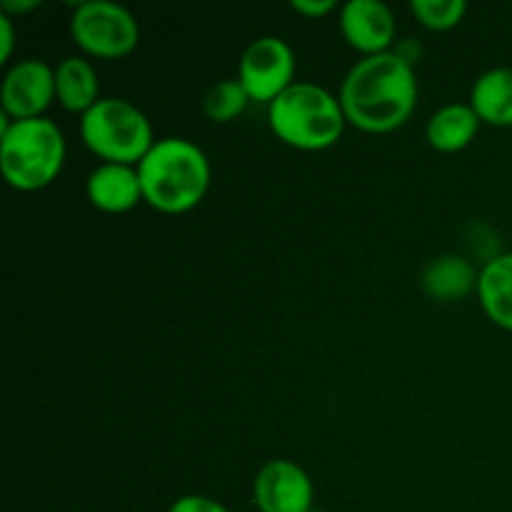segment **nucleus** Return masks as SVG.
<instances>
[{
	"instance_id": "f257e3e1",
	"label": "nucleus",
	"mask_w": 512,
	"mask_h": 512,
	"mask_svg": "<svg viewBox=\"0 0 512 512\" xmlns=\"http://www.w3.org/2000/svg\"><path fill=\"white\" fill-rule=\"evenodd\" d=\"M348 125L363 133H393L408 123L418 103V75L403 53H378L358 60L340 88Z\"/></svg>"
},
{
	"instance_id": "20e7f679",
	"label": "nucleus",
	"mask_w": 512,
	"mask_h": 512,
	"mask_svg": "<svg viewBox=\"0 0 512 512\" xmlns=\"http://www.w3.org/2000/svg\"><path fill=\"white\" fill-rule=\"evenodd\" d=\"M65 163V135L50 118L13 120L0 135V170L10 188L33 193L60 175Z\"/></svg>"
},
{
	"instance_id": "39448f33",
	"label": "nucleus",
	"mask_w": 512,
	"mask_h": 512,
	"mask_svg": "<svg viewBox=\"0 0 512 512\" xmlns=\"http://www.w3.org/2000/svg\"><path fill=\"white\" fill-rule=\"evenodd\" d=\"M80 138L103 163L138 165L155 145L148 115L123 98H100L80 115Z\"/></svg>"
},
{
	"instance_id": "dca6fc26",
	"label": "nucleus",
	"mask_w": 512,
	"mask_h": 512,
	"mask_svg": "<svg viewBox=\"0 0 512 512\" xmlns=\"http://www.w3.org/2000/svg\"><path fill=\"white\" fill-rule=\"evenodd\" d=\"M478 298L485 315L500 328L512 330V253L490 258L478 278Z\"/></svg>"
},
{
	"instance_id": "2eb2a0df",
	"label": "nucleus",
	"mask_w": 512,
	"mask_h": 512,
	"mask_svg": "<svg viewBox=\"0 0 512 512\" xmlns=\"http://www.w3.org/2000/svg\"><path fill=\"white\" fill-rule=\"evenodd\" d=\"M470 108L480 123L512 128V68L485 70L470 90Z\"/></svg>"
},
{
	"instance_id": "412c9836",
	"label": "nucleus",
	"mask_w": 512,
	"mask_h": 512,
	"mask_svg": "<svg viewBox=\"0 0 512 512\" xmlns=\"http://www.w3.org/2000/svg\"><path fill=\"white\" fill-rule=\"evenodd\" d=\"M15 48V28L13 18L0 13V63H8Z\"/></svg>"
},
{
	"instance_id": "aec40b11",
	"label": "nucleus",
	"mask_w": 512,
	"mask_h": 512,
	"mask_svg": "<svg viewBox=\"0 0 512 512\" xmlns=\"http://www.w3.org/2000/svg\"><path fill=\"white\" fill-rule=\"evenodd\" d=\"M290 8L305 18H323V15L333 13L338 3L335 0H290Z\"/></svg>"
},
{
	"instance_id": "9b49d317",
	"label": "nucleus",
	"mask_w": 512,
	"mask_h": 512,
	"mask_svg": "<svg viewBox=\"0 0 512 512\" xmlns=\"http://www.w3.org/2000/svg\"><path fill=\"white\" fill-rule=\"evenodd\" d=\"M88 200L103 213H128L143 200L138 165L100 163L85 183Z\"/></svg>"
},
{
	"instance_id": "7ed1b4c3",
	"label": "nucleus",
	"mask_w": 512,
	"mask_h": 512,
	"mask_svg": "<svg viewBox=\"0 0 512 512\" xmlns=\"http://www.w3.org/2000/svg\"><path fill=\"white\" fill-rule=\"evenodd\" d=\"M268 123L275 138L298 150H325L343 135L345 120L340 98L315 83L290 85L268 105Z\"/></svg>"
},
{
	"instance_id": "0eeeda50",
	"label": "nucleus",
	"mask_w": 512,
	"mask_h": 512,
	"mask_svg": "<svg viewBox=\"0 0 512 512\" xmlns=\"http://www.w3.org/2000/svg\"><path fill=\"white\" fill-rule=\"evenodd\" d=\"M295 53L283 38L263 35L240 55L238 80L255 103H273L295 83Z\"/></svg>"
},
{
	"instance_id": "9d476101",
	"label": "nucleus",
	"mask_w": 512,
	"mask_h": 512,
	"mask_svg": "<svg viewBox=\"0 0 512 512\" xmlns=\"http://www.w3.org/2000/svg\"><path fill=\"white\" fill-rule=\"evenodd\" d=\"M340 33L350 48L368 55L388 53L395 40V15L380 0H348L340 8Z\"/></svg>"
},
{
	"instance_id": "6e6552de",
	"label": "nucleus",
	"mask_w": 512,
	"mask_h": 512,
	"mask_svg": "<svg viewBox=\"0 0 512 512\" xmlns=\"http://www.w3.org/2000/svg\"><path fill=\"white\" fill-rule=\"evenodd\" d=\"M55 100V68L45 60H18L5 73L0 85V105L10 120L43 118Z\"/></svg>"
},
{
	"instance_id": "4468645a",
	"label": "nucleus",
	"mask_w": 512,
	"mask_h": 512,
	"mask_svg": "<svg viewBox=\"0 0 512 512\" xmlns=\"http://www.w3.org/2000/svg\"><path fill=\"white\" fill-rule=\"evenodd\" d=\"M480 128V118L470 103H448L430 115L425 125V138L440 153H458L468 148Z\"/></svg>"
},
{
	"instance_id": "423d86ee",
	"label": "nucleus",
	"mask_w": 512,
	"mask_h": 512,
	"mask_svg": "<svg viewBox=\"0 0 512 512\" xmlns=\"http://www.w3.org/2000/svg\"><path fill=\"white\" fill-rule=\"evenodd\" d=\"M70 38L83 53L118 60L138 48L140 28L135 15L113 0H85L70 15Z\"/></svg>"
},
{
	"instance_id": "f8f14e48",
	"label": "nucleus",
	"mask_w": 512,
	"mask_h": 512,
	"mask_svg": "<svg viewBox=\"0 0 512 512\" xmlns=\"http://www.w3.org/2000/svg\"><path fill=\"white\" fill-rule=\"evenodd\" d=\"M480 273H475L473 263L463 255H440L425 265L420 275V285L425 293L440 303H455L460 298H468L473 290H478Z\"/></svg>"
},
{
	"instance_id": "f3484780",
	"label": "nucleus",
	"mask_w": 512,
	"mask_h": 512,
	"mask_svg": "<svg viewBox=\"0 0 512 512\" xmlns=\"http://www.w3.org/2000/svg\"><path fill=\"white\" fill-rule=\"evenodd\" d=\"M250 103L248 90L243 88L238 78H228L215 83L213 88L205 93L203 98V113L208 115L213 123H230V120L238 118L240 113H245Z\"/></svg>"
},
{
	"instance_id": "ddd939ff",
	"label": "nucleus",
	"mask_w": 512,
	"mask_h": 512,
	"mask_svg": "<svg viewBox=\"0 0 512 512\" xmlns=\"http://www.w3.org/2000/svg\"><path fill=\"white\" fill-rule=\"evenodd\" d=\"M55 100L70 113L85 115L100 100V80L93 63L68 55L55 65Z\"/></svg>"
},
{
	"instance_id": "4be33fe9",
	"label": "nucleus",
	"mask_w": 512,
	"mask_h": 512,
	"mask_svg": "<svg viewBox=\"0 0 512 512\" xmlns=\"http://www.w3.org/2000/svg\"><path fill=\"white\" fill-rule=\"evenodd\" d=\"M40 5V0H3L0 3V13L5 15H23V13H30V10H35Z\"/></svg>"
},
{
	"instance_id": "6ab92c4d",
	"label": "nucleus",
	"mask_w": 512,
	"mask_h": 512,
	"mask_svg": "<svg viewBox=\"0 0 512 512\" xmlns=\"http://www.w3.org/2000/svg\"><path fill=\"white\" fill-rule=\"evenodd\" d=\"M168 512H230L223 503L208 498V495H180L173 500Z\"/></svg>"
},
{
	"instance_id": "1a4fd4ad",
	"label": "nucleus",
	"mask_w": 512,
	"mask_h": 512,
	"mask_svg": "<svg viewBox=\"0 0 512 512\" xmlns=\"http://www.w3.org/2000/svg\"><path fill=\"white\" fill-rule=\"evenodd\" d=\"M313 480L293 460H270L253 480V500L260 512H310Z\"/></svg>"
},
{
	"instance_id": "a211bd4d",
	"label": "nucleus",
	"mask_w": 512,
	"mask_h": 512,
	"mask_svg": "<svg viewBox=\"0 0 512 512\" xmlns=\"http://www.w3.org/2000/svg\"><path fill=\"white\" fill-rule=\"evenodd\" d=\"M410 13L428 30H450L468 13L465 0H413Z\"/></svg>"
},
{
	"instance_id": "f03ea898",
	"label": "nucleus",
	"mask_w": 512,
	"mask_h": 512,
	"mask_svg": "<svg viewBox=\"0 0 512 512\" xmlns=\"http://www.w3.org/2000/svg\"><path fill=\"white\" fill-rule=\"evenodd\" d=\"M143 200L160 213L178 215L188 213L210 188V163L200 145L188 138L155 140L138 163Z\"/></svg>"
}]
</instances>
